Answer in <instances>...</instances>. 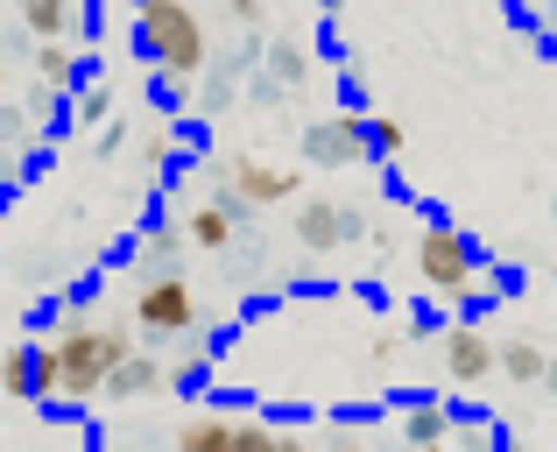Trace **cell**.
Instances as JSON below:
<instances>
[{
  "instance_id": "obj_1",
  "label": "cell",
  "mask_w": 557,
  "mask_h": 452,
  "mask_svg": "<svg viewBox=\"0 0 557 452\" xmlns=\"http://www.w3.org/2000/svg\"><path fill=\"white\" fill-rule=\"evenodd\" d=\"M141 57L163 71H198L205 64V22L190 0H141Z\"/></svg>"
},
{
  "instance_id": "obj_2",
  "label": "cell",
  "mask_w": 557,
  "mask_h": 452,
  "mask_svg": "<svg viewBox=\"0 0 557 452\" xmlns=\"http://www.w3.org/2000/svg\"><path fill=\"white\" fill-rule=\"evenodd\" d=\"M417 269L431 276V290H445V297H459V290L473 283V255H466V241L451 227H423L417 233Z\"/></svg>"
}]
</instances>
